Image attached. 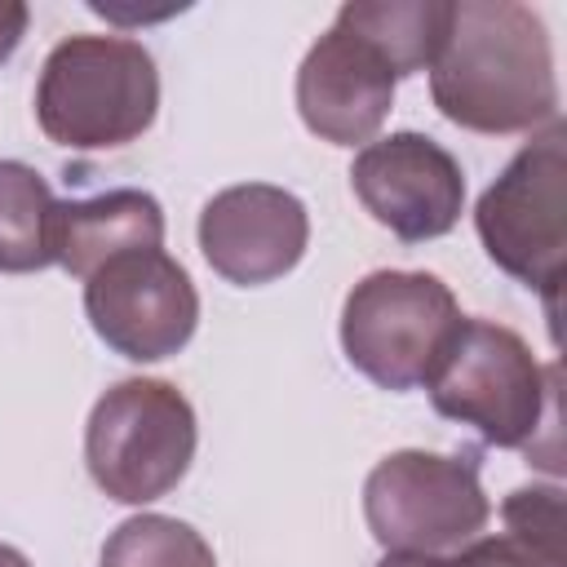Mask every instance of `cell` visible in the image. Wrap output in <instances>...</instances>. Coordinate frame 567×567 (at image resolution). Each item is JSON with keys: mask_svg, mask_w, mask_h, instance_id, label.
<instances>
[{"mask_svg": "<svg viewBox=\"0 0 567 567\" xmlns=\"http://www.w3.org/2000/svg\"><path fill=\"white\" fill-rule=\"evenodd\" d=\"M159 244H164V213L146 190H106L53 208V261L75 279H89L97 266L124 252H142Z\"/></svg>", "mask_w": 567, "mask_h": 567, "instance_id": "7c38bea8", "label": "cell"}, {"mask_svg": "<svg viewBox=\"0 0 567 567\" xmlns=\"http://www.w3.org/2000/svg\"><path fill=\"white\" fill-rule=\"evenodd\" d=\"M430 93L452 124L474 133H523L554 120L558 84L540 13L514 0L452 4Z\"/></svg>", "mask_w": 567, "mask_h": 567, "instance_id": "6da1fadb", "label": "cell"}, {"mask_svg": "<svg viewBox=\"0 0 567 567\" xmlns=\"http://www.w3.org/2000/svg\"><path fill=\"white\" fill-rule=\"evenodd\" d=\"M377 567H478V563L470 558V549H461L452 558H443V554H385Z\"/></svg>", "mask_w": 567, "mask_h": 567, "instance_id": "ac0fdd59", "label": "cell"}, {"mask_svg": "<svg viewBox=\"0 0 567 567\" xmlns=\"http://www.w3.org/2000/svg\"><path fill=\"white\" fill-rule=\"evenodd\" d=\"M190 456L195 412L168 381H120L89 412L84 461L93 483L120 505H146L173 492Z\"/></svg>", "mask_w": 567, "mask_h": 567, "instance_id": "5b68a950", "label": "cell"}, {"mask_svg": "<svg viewBox=\"0 0 567 567\" xmlns=\"http://www.w3.org/2000/svg\"><path fill=\"white\" fill-rule=\"evenodd\" d=\"M350 186L363 208L408 244L447 235L465 204L461 164L425 133L368 142L350 164Z\"/></svg>", "mask_w": 567, "mask_h": 567, "instance_id": "9c48e42d", "label": "cell"}, {"mask_svg": "<svg viewBox=\"0 0 567 567\" xmlns=\"http://www.w3.org/2000/svg\"><path fill=\"white\" fill-rule=\"evenodd\" d=\"M456 297L443 279L421 270H377L359 279L341 310L346 359L385 390L425 385L443 346L452 341Z\"/></svg>", "mask_w": 567, "mask_h": 567, "instance_id": "8992f818", "label": "cell"}, {"mask_svg": "<svg viewBox=\"0 0 567 567\" xmlns=\"http://www.w3.org/2000/svg\"><path fill=\"white\" fill-rule=\"evenodd\" d=\"M84 310L93 332L124 359L155 363L177 354L195 323L199 297L190 275L159 248L124 252L84 279Z\"/></svg>", "mask_w": 567, "mask_h": 567, "instance_id": "ba28073f", "label": "cell"}, {"mask_svg": "<svg viewBox=\"0 0 567 567\" xmlns=\"http://www.w3.org/2000/svg\"><path fill=\"white\" fill-rule=\"evenodd\" d=\"M425 390L443 416L474 425L487 443L532 452L536 430L549 425L554 372H545L505 323L461 319Z\"/></svg>", "mask_w": 567, "mask_h": 567, "instance_id": "3957f363", "label": "cell"}, {"mask_svg": "<svg viewBox=\"0 0 567 567\" xmlns=\"http://www.w3.org/2000/svg\"><path fill=\"white\" fill-rule=\"evenodd\" d=\"M22 31H27V4H18V0H0V62L18 49Z\"/></svg>", "mask_w": 567, "mask_h": 567, "instance_id": "e0dca14e", "label": "cell"}, {"mask_svg": "<svg viewBox=\"0 0 567 567\" xmlns=\"http://www.w3.org/2000/svg\"><path fill=\"white\" fill-rule=\"evenodd\" d=\"M394 102V71L350 31L332 27L315 40L297 71V111L310 133L332 146L372 142Z\"/></svg>", "mask_w": 567, "mask_h": 567, "instance_id": "8fae6325", "label": "cell"}, {"mask_svg": "<svg viewBox=\"0 0 567 567\" xmlns=\"http://www.w3.org/2000/svg\"><path fill=\"white\" fill-rule=\"evenodd\" d=\"M0 567H31L13 545H0Z\"/></svg>", "mask_w": 567, "mask_h": 567, "instance_id": "d6986e66", "label": "cell"}, {"mask_svg": "<svg viewBox=\"0 0 567 567\" xmlns=\"http://www.w3.org/2000/svg\"><path fill=\"white\" fill-rule=\"evenodd\" d=\"M155 106V62L128 35H71L44 58L35 120L58 146H124L151 128Z\"/></svg>", "mask_w": 567, "mask_h": 567, "instance_id": "7a4b0ae2", "label": "cell"}, {"mask_svg": "<svg viewBox=\"0 0 567 567\" xmlns=\"http://www.w3.org/2000/svg\"><path fill=\"white\" fill-rule=\"evenodd\" d=\"M563 124H549L536 142H527L509 168L478 199V235L487 257L509 270L518 284L536 288L549 306V323L558 315V288L567 270V155Z\"/></svg>", "mask_w": 567, "mask_h": 567, "instance_id": "277c9868", "label": "cell"}, {"mask_svg": "<svg viewBox=\"0 0 567 567\" xmlns=\"http://www.w3.org/2000/svg\"><path fill=\"white\" fill-rule=\"evenodd\" d=\"M505 532L474 536L478 567H567V509L558 487H518L501 505Z\"/></svg>", "mask_w": 567, "mask_h": 567, "instance_id": "5bb4252c", "label": "cell"}, {"mask_svg": "<svg viewBox=\"0 0 567 567\" xmlns=\"http://www.w3.org/2000/svg\"><path fill=\"white\" fill-rule=\"evenodd\" d=\"M337 27L363 40L394 75H412L434 66L443 53L447 27H452V4L443 0H359L341 4Z\"/></svg>", "mask_w": 567, "mask_h": 567, "instance_id": "4fadbf2b", "label": "cell"}, {"mask_svg": "<svg viewBox=\"0 0 567 567\" xmlns=\"http://www.w3.org/2000/svg\"><path fill=\"white\" fill-rule=\"evenodd\" d=\"M310 239V221L297 195L284 186L248 182L213 195L199 213V248L208 266L244 288L288 275Z\"/></svg>", "mask_w": 567, "mask_h": 567, "instance_id": "30bf717a", "label": "cell"}, {"mask_svg": "<svg viewBox=\"0 0 567 567\" xmlns=\"http://www.w3.org/2000/svg\"><path fill=\"white\" fill-rule=\"evenodd\" d=\"M53 190L18 159H0V270L27 275L53 261Z\"/></svg>", "mask_w": 567, "mask_h": 567, "instance_id": "9a60e30c", "label": "cell"}, {"mask_svg": "<svg viewBox=\"0 0 567 567\" xmlns=\"http://www.w3.org/2000/svg\"><path fill=\"white\" fill-rule=\"evenodd\" d=\"M102 567H217L208 540L164 514H137L102 545Z\"/></svg>", "mask_w": 567, "mask_h": 567, "instance_id": "2e32d148", "label": "cell"}, {"mask_svg": "<svg viewBox=\"0 0 567 567\" xmlns=\"http://www.w3.org/2000/svg\"><path fill=\"white\" fill-rule=\"evenodd\" d=\"M363 514L390 554L465 549L492 518L470 456L394 452L363 483Z\"/></svg>", "mask_w": 567, "mask_h": 567, "instance_id": "52a82bcc", "label": "cell"}]
</instances>
